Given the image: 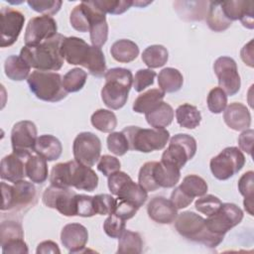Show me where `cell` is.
Returning <instances> with one entry per match:
<instances>
[{"label": "cell", "instance_id": "cell-35", "mask_svg": "<svg viewBox=\"0 0 254 254\" xmlns=\"http://www.w3.org/2000/svg\"><path fill=\"white\" fill-rule=\"evenodd\" d=\"M169 53L162 45H152L147 47L142 53V61L150 68H157L167 64Z\"/></svg>", "mask_w": 254, "mask_h": 254}, {"label": "cell", "instance_id": "cell-7", "mask_svg": "<svg viewBox=\"0 0 254 254\" xmlns=\"http://www.w3.org/2000/svg\"><path fill=\"white\" fill-rule=\"evenodd\" d=\"M2 204L1 210L22 211L27 210L36 203V188L27 181H18L13 186L1 183Z\"/></svg>", "mask_w": 254, "mask_h": 254}, {"label": "cell", "instance_id": "cell-39", "mask_svg": "<svg viewBox=\"0 0 254 254\" xmlns=\"http://www.w3.org/2000/svg\"><path fill=\"white\" fill-rule=\"evenodd\" d=\"M87 73L79 67L68 70L63 77V86L66 92H77L86 82Z\"/></svg>", "mask_w": 254, "mask_h": 254}, {"label": "cell", "instance_id": "cell-8", "mask_svg": "<svg viewBox=\"0 0 254 254\" xmlns=\"http://www.w3.org/2000/svg\"><path fill=\"white\" fill-rule=\"evenodd\" d=\"M245 165V156L237 147H227L210 160L209 167L214 178L225 181L237 174Z\"/></svg>", "mask_w": 254, "mask_h": 254}, {"label": "cell", "instance_id": "cell-56", "mask_svg": "<svg viewBox=\"0 0 254 254\" xmlns=\"http://www.w3.org/2000/svg\"><path fill=\"white\" fill-rule=\"evenodd\" d=\"M130 178V176H128L126 173L124 172H115L112 175H110L108 177V189L110 190V192L114 195L117 194V191L119 190V189L121 188V186L128 181Z\"/></svg>", "mask_w": 254, "mask_h": 254}, {"label": "cell", "instance_id": "cell-49", "mask_svg": "<svg viewBox=\"0 0 254 254\" xmlns=\"http://www.w3.org/2000/svg\"><path fill=\"white\" fill-rule=\"evenodd\" d=\"M221 204H222V202L218 197H216L212 194H206V195L200 196V198H198L195 201L194 206L198 212L203 213L208 216V215L216 212Z\"/></svg>", "mask_w": 254, "mask_h": 254}, {"label": "cell", "instance_id": "cell-25", "mask_svg": "<svg viewBox=\"0 0 254 254\" xmlns=\"http://www.w3.org/2000/svg\"><path fill=\"white\" fill-rule=\"evenodd\" d=\"M62 151L63 146L61 141L49 134L38 137L34 148V152L47 161L58 160L62 155Z\"/></svg>", "mask_w": 254, "mask_h": 254}, {"label": "cell", "instance_id": "cell-2", "mask_svg": "<svg viewBox=\"0 0 254 254\" xmlns=\"http://www.w3.org/2000/svg\"><path fill=\"white\" fill-rule=\"evenodd\" d=\"M64 39V36L57 34L37 46H24L20 52V57L36 70H59L64 64L61 51Z\"/></svg>", "mask_w": 254, "mask_h": 254}, {"label": "cell", "instance_id": "cell-33", "mask_svg": "<svg viewBox=\"0 0 254 254\" xmlns=\"http://www.w3.org/2000/svg\"><path fill=\"white\" fill-rule=\"evenodd\" d=\"M177 122L181 127L187 129H194L201 121V114L199 110L189 103L180 105L176 109Z\"/></svg>", "mask_w": 254, "mask_h": 254}, {"label": "cell", "instance_id": "cell-12", "mask_svg": "<svg viewBox=\"0 0 254 254\" xmlns=\"http://www.w3.org/2000/svg\"><path fill=\"white\" fill-rule=\"evenodd\" d=\"M37 127L29 120L17 122L11 131L13 153L23 158H28L34 152L37 141Z\"/></svg>", "mask_w": 254, "mask_h": 254}, {"label": "cell", "instance_id": "cell-42", "mask_svg": "<svg viewBox=\"0 0 254 254\" xmlns=\"http://www.w3.org/2000/svg\"><path fill=\"white\" fill-rule=\"evenodd\" d=\"M91 4L99 9L104 14L109 13L112 15H119L126 12L131 6H133V1L126 0H94L90 1Z\"/></svg>", "mask_w": 254, "mask_h": 254}, {"label": "cell", "instance_id": "cell-10", "mask_svg": "<svg viewBox=\"0 0 254 254\" xmlns=\"http://www.w3.org/2000/svg\"><path fill=\"white\" fill-rule=\"evenodd\" d=\"M243 219V211L234 203H222L218 210L207 216L205 224L208 230L216 235L223 236L232 227Z\"/></svg>", "mask_w": 254, "mask_h": 254}, {"label": "cell", "instance_id": "cell-17", "mask_svg": "<svg viewBox=\"0 0 254 254\" xmlns=\"http://www.w3.org/2000/svg\"><path fill=\"white\" fill-rule=\"evenodd\" d=\"M62 56L69 64L85 67L90 56L91 46L77 37H64L61 46Z\"/></svg>", "mask_w": 254, "mask_h": 254}, {"label": "cell", "instance_id": "cell-62", "mask_svg": "<svg viewBox=\"0 0 254 254\" xmlns=\"http://www.w3.org/2000/svg\"><path fill=\"white\" fill-rule=\"evenodd\" d=\"M152 3V1H146V2H142V1H133V6H137V7H144L147 6L148 4Z\"/></svg>", "mask_w": 254, "mask_h": 254}, {"label": "cell", "instance_id": "cell-41", "mask_svg": "<svg viewBox=\"0 0 254 254\" xmlns=\"http://www.w3.org/2000/svg\"><path fill=\"white\" fill-rule=\"evenodd\" d=\"M24 239V231L19 222L3 221L0 225V244L5 245L9 242Z\"/></svg>", "mask_w": 254, "mask_h": 254}, {"label": "cell", "instance_id": "cell-60", "mask_svg": "<svg viewBox=\"0 0 254 254\" xmlns=\"http://www.w3.org/2000/svg\"><path fill=\"white\" fill-rule=\"evenodd\" d=\"M36 252H37V254H47V253L60 254L61 250L57 243H55L54 241H51V240H47V241L41 242L38 245Z\"/></svg>", "mask_w": 254, "mask_h": 254}, {"label": "cell", "instance_id": "cell-46", "mask_svg": "<svg viewBox=\"0 0 254 254\" xmlns=\"http://www.w3.org/2000/svg\"><path fill=\"white\" fill-rule=\"evenodd\" d=\"M107 148L111 153H113L116 156H123L130 149L128 140L122 131L111 132L108 135Z\"/></svg>", "mask_w": 254, "mask_h": 254}, {"label": "cell", "instance_id": "cell-22", "mask_svg": "<svg viewBox=\"0 0 254 254\" xmlns=\"http://www.w3.org/2000/svg\"><path fill=\"white\" fill-rule=\"evenodd\" d=\"M225 124L235 131H244L251 125V114L248 108L239 102L230 103L224 109Z\"/></svg>", "mask_w": 254, "mask_h": 254}, {"label": "cell", "instance_id": "cell-19", "mask_svg": "<svg viewBox=\"0 0 254 254\" xmlns=\"http://www.w3.org/2000/svg\"><path fill=\"white\" fill-rule=\"evenodd\" d=\"M88 240L87 229L80 223H68L61 232V241L70 253H80Z\"/></svg>", "mask_w": 254, "mask_h": 254}, {"label": "cell", "instance_id": "cell-57", "mask_svg": "<svg viewBox=\"0 0 254 254\" xmlns=\"http://www.w3.org/2000/svg\"><path fill=\"white\" fill-rule=\"evenodd\" d=\"M193 198L186 194L179 187L175 188L171 193V201L176 206L177 209H182L189 206L192 202Z\"/></svg>", "mask_w": 254, "mask_h": 254}, {"label": "cell", "instance_id": "cell-54", "mask_svg": "<svg viewBox=\"0 0 254 254\" xmlns=\"http://www.w3.org/2000/svg\"><path fill=\"white\" fill-rule=\"evenodd\" d=\"M254 173L248 171L241 176L238 181V190L244 196V198H253L254 191Z\"/></svg>", "mask_w": 254, "mask_h": 254}, {"label": "cell", "instance_id": "cell-59", "mask_svg": "<svg viewBox=\"0 0 254 254\" xmlns=\"http://www.w3.org/2000/svg\"><path fill=\"white\" fill-rule=\"evenodd\" d=\"M253 135L254 131L252 129H246L238 137V145L240 149L249 155L252 154Z\"/></svg>", "mask_w": 254, "mask_h": 254}, {"label": "cell", "instance_id": "cell-47", "mask_svg": "<svg viewBox=\"0 0 254 254\" xmlns=\"http://www.w3.org/2000/svg\"><path fill=\"white\" fill-rule=\"evenodd\" d=\"M154 165H155V162H147L141 167L139 171L138 184L147 191H154L160 189L154 179V175H153Z\"/></svg>", "mask_w": 254, "mask_h": 254}, {"label": "cell", "instance_id": "cell-16", "mask_svg": "<svg viewBox=\"0 0 254 254\" xmlns=\"http://www.w3.org/2000/svg\"><path fill=\"white\" fill-rule=\"evenodd\" d=\"M25 22V16L18 10L3 7L0 11L1 48L12 46L18 39Z\"/></svg>", "mask_w": 254, "mask_h": 254}, {"label": "cell", "instance_id": "cell-11", "mask_svg": "<svg viewBox=\"0 0 254 254\" xmlns=\"http://www.w3.org/2000/svg\"><path fill=\"white\" fill-rule=\"evenodd\" d=\"M72 153L75 161L84 166L92 167L100 158L101 142L95 134L81 132L73 140Z\"/></svg>", "mask_w": 254, "mask_h": 254}, {"label": "cell", "instance_id": "cell-58", "mask_svg": "<svg viewBox=\"0 0 254 254\" xmlns=\"http://www.w3.org/2000/svg\"><path fill=\"white\" fill-rule=\"evenodd\" d=\"M1 249H2L3 254H16V253L24 254V253L29 252L28 246H27L26 242L24 241V239L12 241L5 245H2Z\"/></svg>", "mask_w": 254, "mask_h": 254}, {"label": "cell", "instance_id": "cell-50", "mask_svg": "<svg viewBox=\"0 0 254 254\" xmlns=\"http://www.w3.org/2000/svg\"><path fill=\"white\" fill-rule=\"evenodd\" d=\"M105 233L111 238H119L125 230V220L115 213L109 214L103 223Z\"/></svg>", "mask_w": 254, "mask_h": 254}, {"label": "cell", "instance_id": "cell-4", "mask_svg": "<svg viewBox=\"0 0 254 254\" xmlns=\"http://www.w3.org/2000/svg\"><path fill=\"white\" fill-rule=\"evenodd\" d=\"M175 228L186 239L210 248L217 247L224 238L210 232L206 227L205 219L192 211H184L178 214Z\"/></svg>", "mask_w": 254, "mask_h": 254}, {"label": "cell", "instance_id": "cell-13", "mask_svg": "<svg viewBox=\"0 0 254 254\" xmlns=\"http://www.w3.org/2000/svg\"><path fill=\"white\" fill-rule=\"evenodd\" d=\"M213 70L217 76L219 87L227 95H235L241 85L240 76L235 61L230 57H219L213 64Z\"/></svg>", "mask_w": 254, "mask_h": 254}, {"label": "cell", "instance_id": "cell-52", "mask_svg": "<svg viewBox=\"0 0 254 254\" xmlns=\"http://www.w3.org/2000/svg\"><path fill=\"white\" fill-rule=\"evenodd\" d=\"M156 72L150 68H141L133 77V87L137 92H141L154 83Z\"/></svg>", "mask_w": 254, "mask_h": 254}, {"label": "cell", "instance_id": "cell-20", "mask_svg": "<svg viewBox=\"0 0 254 254\" xmlns=\"http://www.w3.org/2000/svg\"><path fill=\"white\" fill-rule=\"evenodd\" d=\"M149 217L157 223L170 224L174 222L178 216V209L171 199L164 196H156L150 200L147 206Z\"/></svg>", "mask_w": 254, "mask_h": 254}, {"label": "cell", "instance_id": "cell-5", "mask_svg": "<svg viewBox=\"0 0 254 254\" xmlns=\"http://www.w3.org/2000/svg\"><path fill=\"white\" fill-rule=\"evenodd\" d=\"M30 90L43 101L58 102L66 97L63 77L58 72L34 70L27 78Z\"/></svg>", "mask_w": 254, "mask_h": 254}, {"label": "cell", "instance_id": "cell-44", "mask_svg": "<svg viewBox=\"0 0 254 254\" xmlns=\"http://www.w3.org/2000/svg\"><path fill=\"white\" fill-rule=\"evenodd\" d=\"M206 103L211 113L219 114L226 108L227 94L220 87H214L209 91Z\"/></svg>", "mask_w": 254, "mask_h": 254}, {"label": "cell", "instance_id": "cell-21", "mask_svg": "<svg viewBox=\"0 0 254 254\" xmlns=\"http://www.w3.org/2000/svg\"><path fill=\"white\" fill-rule=\"evenodd\" d=\"M29 158V157H28ZM15 153L5 156L0 164V177L4 181L16 183L24 180L26 175V160Z\"/></svg>", "mask_w": 254, "mask_h": 254}, {"label": "cell", "instance_id": "cell-53", "mask_svg": "<svg viewBox=\"0 0 254 254\" xmlns=\"http://www.w3.org/2000/svg\"><path fill=\"white\" fill-rule=\"evenodd\" d=\"M121 164L116 157L110 155H103L99 158L97 163V169L105 177H109L115 172L120 171Z\"/></svg>", "mask_w": 254, "mask_h": 254}, {"label": "cell", "instance_id": "cell-61", "mask_svg": "<svg viewBox=\"0 0 254 254\" xmlns=\"http://www.w3.org/2000/svg\"><path fill=\"white\" fill-rule=\"evenodd\" d=\"M240 56L242 61L247 65H249L250 67H253V40H251L242 48Z\"/></svg>", "mask_w": 254, "mask_h": 254}, {"label": "cell", "instance_id": "cell-27", "mask_svg": "<svg viewBox=\"0 0 254 254\" xmlns=\"http://www.w3.org/2000/svg\"><path fill=\"white\" fill-rule=\"evenodd\" d=\"M174 114L173 107L169 103L162 101L153 110L146 113L145 118L151 127L163 129L173 122Z\"/></svg>", "mask_w": 254, "mask_h": 254}, {"label": "cell", "instance_id": "cell-45", "mask_svg": "<svg viewBox=\"0 0 254 254\" xmlns=\"http://www.w3.org/2000/svg\"><path fill=\"white\" fill-rule=\"evenodd\" d=\"M117 199L111 194L100 193L93 196V205L96 214L109 215L114 213Z\"/></svg>", "mask_w": 254, "mask_h": 254}, {"label": "cell", "instance_id": "cell-29", "mask_svg": "<svg viewBox=\"0 0 254 254\" xmlns=\"http://www.w3.org/2000/svg\"><path fill=\"white\" fill-rule=\"evenodd\" d=\"M110 54L112 58L119 63H130L138 57L139 48L133 41L121 39L113 43Z\"/></svg>", "mask_w": 254, "mask_h": 254}, {"label": "cell", "instance_id": "cell-38", "mask_svg": "<svg viewBox=\"0 0 254 254\" xmlns=\"http://www.w3.org/2000/svg\"><path fill=\"white\" fill-rule=\"evenodd\" d=\"M92 126L104 133H111L117 126V118L115 114L106 109L96 110L90 118Z\"/></svg>", "mask_w": 254, "mask_h": 254}, {"label": "cell", "instance_id": "cell-24", "mask_svg": "<svg viewBox=\"0 0 254 254\" xmlns=\"http://www.w3.org/2000/svg\"><path fill=\"white\" fill-rule=\"evenodd\" d=\"M153 175L159 188H174L180 181L181 169L162 161L155 162Z\"/></svg>", "mask_w": 254, "mask_h": 254}, {"label": "cell", "instance_id": "cell-40", "mask_svg": "<svg viewBox=\"0 0 254 254\" xmlns=\"http://www.w3.org/2000/svg\"><path fill=\"white\" fill-rule=\"evenodd\" d=\"M85 68H87L90 74L96 77H101L105 74L106 72L105 57L100 48L91 46L90 56L88 58Z\"/></svg>", "mask_w": 254, "mask_h": 254}, {"label": "cell", "instance_id": "cell-3", "mask_svg": "<svg viewBox=\"0 0 254 254\" xmlns=\"http://www.w3.org/2000/svg\"><path fill=\"white\" fill-rule=\"evenodd\" d=\"M104 77L105 84L101 89L103 103L110 109L122 108L133 84L132 72L124 67H113L106 70Z\"/></svg>", "mask_w": 254, "mask_h": 254}, {"label": "cell", "instance_id": "cell-6", "mask_svg": "<svg viewBox=\"0 0 254 254\" xmlns=\"http://www.w3.org/2000/svg\"><path fill=\"white\" fill-rule=\"evenodd\" d=\"M122 132L126 136L131 150L150 153L162 150L170 139V133L165 128H140L138 126L125 127Z\"/></svg>", "mask_w": 254, "mask_h": 254}, {"label": "cell", "instance_id": "cell-55", "mask_svg": "<svg viewBox=\"0 0 254 254\" xmlns=\"http://www.w3.org/2000/svg\"><path fill=\"white\" fill-rule=\"evenodd\" d=\"M138 209H139L138 206H136L135 204H133V203H131L129 201L117 199V203H116V207H115L114 213L117 216L121 217L122 219L127 220V219L132 218L136 214Z\"/></svg>", "mask_w": 254, "mask_h": 254}, {"label": "cell", "instance_id": "cell-34", "mask_svg": "<svg viewBox=\"0 0 254 254\" xmlns=\"http://www.w3.org/2000/svg\"><path fill=\"white\" fill-rule=\"evenodd\" d=\"M205 19L208 27L214 32H223L227 30L232 23L224 16L220 2H209Z\"/></svg>", "mask_w": 254, "mask_h": 254}, {"label": "cell", "instance_id": "cell-26", "mask_svg": "<svg viewBox=\"0 0 254 254\" xmlns=\"http://www.w3.org/2000/svg\"><path fill=\"white\" fill-rule=\"evenodd\" d=\"M116 196L117 199L129 201L140 208L146 202L148 193L139 184H136L132 179H129L121 186Z\"/></svg>", "mask_w": 254, "mask_h": 254}, {"label": "cell", "instance_id": "cell-51", "mask_svg": "<svg viewBox=\"0 0 254 254\" xmlns=\"http://www.w3.org/2000/svg\"><path fill=\"white\" fill-rule=\"evenodd\" d=\"M75 212L77 216L91 217L95 215L93 205V196L86 194H76L75 197Z\"/></svg>", "mask_w": 254, "mask_h": 254}, {"label": "cell", "instance_id": "cell-30", "mask_svg": "<svg viewBox=\"0 0 254 254\" xmlns=\"http://www.w3.org/2000/svg\"><path fill=\"white\" fill-rule=\"evenodd\" d=\"M31 66L20 57L12 55L5 60L4 70L8 78L15 81H21L29 77Z\"/></svg>", "mask_w": 254, "mask_h": 254}, {"label": "cell", "instance_id": "cell-37", "mask_svg": "<svg viewBox=\"0 0 254 254\" xmlns=\"http://www.w3.org/2000/svg\"><path fill=\"white\" fill-rule=\"evenodd\" d=\"M179 188L190 197H200L207 192V184L199 176L188 175L183 179Z\"/></svg>", "mask_w": 254, "mask_h": 254}, {"label": "cell", "instance_id": "cell-18", "mask_svg": "<svg viewBox=\"0 0 254 254\" xmlns=\"http://www.w3.org/2000/svg\"><path fill=\"white\" fill-rule=\"evenodd\" d=\"M222 12L229 21L240 20L242 25L248 29L254 28V2L253 1H224L220 2Z\"/></svg>", "mask_w": 254, "mask_h": 254}, {"label": "cell", "instance_id": "cell-43", "mask_svg": "<svg viewBox=\"0 0 254 254\" xmlns=\"http://www.w3.org/2000/svg\"><path fill=\"white\" fill-rule=\"evenodd\" d=\"M69 22L74 30L81 33L89 32L88 15L83 2H80L72 9L69 16Z\"/></svg>", "mask_w": 254, "mask_h": 254}, {"label": "cell", "instance_id": "cell-14", "mask_svg": "<svg viewBox=\"0 0 254 254\" xmlns=\"http://www.w3.org/2000/svg\"><path fill=\"white\" fill-rule=\"evenodd\" d=\"M76 192L64 188L50 186L43 193V202L47 207L57 209L65 216H75Z\"/></svg>", "mask_w": 254, "mask_h": 254}, {"label": "cell", "instance_id": "cell-32", "mask_svg": "<svg viewBox=\"0 0 254 254\" xmlns=\"http://www.w3.org/2000/svg\"><path fill=\"white\" fill-rule=\"evenodd\" d=\"M184 83V77L180 70L174 67L163 68L158 74V84L165 93H173L180 90Z\"/></svg>", "mask_w": 254, "mask_h": 254}, {"label": "cell", "instance_id": "cell-28", "mask_svg": "<svg viewBox=\"0 0 254 254\" xmlns=\"http://www.w3.org/2000/svg\"><path fill=\"white\" fill-rule=\"evenodd\" d=\"M165 92L159 88L149 89L140 94L133 103V110L136 113L146 114L158 106L164 99Z\"/></svg>", "mask_w": 254, "mask_h": 254}, {"label": "cell", "instance_id": "cell-1", "mask_svg": "<svg viewBox=\"0 0 254 254\" xmlns=\"http://www.w3.org/2000/svg\"><path fill=\"white\" fill-rule=\"evenodd\" d=\"M50 183L59 188L69 189L73 187L76 190L93 191L98 186V177L90 167L71 160L53 167Z\"/></svg>", "mask_w": 254, "mask_h": 254}, {"label": "cell", "instance_id": "cell-31", "mask_svg": "<svg viewBox=\"0 0 254 254\" xmlns=\"http://www.w3.org/2000/svg\"><path fill=\"white\" fill-rule=\"evenodd\" d=\"M26 175L32 183L43 184L47 181L49 170L47 160L39 155H31L26 160Z\"/></svg>", "mask_w": 254, "mask_h": 254}, {"label": "cell", "instance_id": "cell-15", "mask_svg": "<svg viewBox=\"0 0 254 254\" xmlns=\"http://www.w3.org/2000/svg\"><path fill=\"white\" fill-rule=\"evenodd\" d=\"M57 32L58 25L53 17L47 15L34 17L29 20L25 30V46H37L56 36Z\"/></svg>", "mask_w": 254, "mask_h": 254}, {"label": "cell", "instance_id": "cell-36", "mask_svg": "<svg viewBox=\"0 0 254 254\" xmlns=\"http://www.w3.org/2000/svg\"><path fill=\"white\" fill-rule=\"evenodd\" d=\"M143 249L142 237L138 232L131 230H124L119 237L117 253H133L139 254Z\"/></svg>", "mask_w": 254, "mask_h": 254}, {"label": "cell", "instance_id": "cell-48", "mask_svg": "<svg viewBox=\"0 0 254 254\" xmlns=\"http://www.w3.org/2000/svg\"><path fill=\"white\" fill-rule=\"evenodd\" d=\"M27 4L38 13L51 16L60 11L63 2L60 0H28Z\"/></svg>", "mask_w": 254, "mask_h": 254}, {"label": "cell", "instance_id": "cell-9", "mask_svg": "<svg viewBox=\"0 0 254 254\" xmlns=\"http://www.w3.org/2000/svg\"><path fill=\"white\" fill-rule=\"evenodd\" d=\"M196 153V141L188 134H177L171 138L168 148L162 154L161 161L182 169Z\"/></svg>", "mask_w": 254, "mask_h": 254}, {"label": "cell", "instance_id": "cell-23", "mask_svg": "<svg viewBox=\"0 0 254 254\" xmlns=\"http://www.w3.org/2000/svg\"><path fill=\"white\" fill-rule=\"evenodd\" d=\"M209 2L207 1H176L175 10L180 18L187 21H201L205 18Z\"/></svg>", "mask_w": 254, "mask_h": 254}]
</instances>
